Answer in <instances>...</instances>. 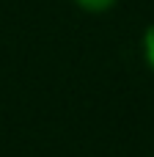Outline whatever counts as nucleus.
<instances>
[{"label": "nucleus", "mask_w": 154, "mask_h": 157, "mask_svg": "<svg viewBox=\"0 0 154 157\" xmlns=\"http://www.w3.org/2000/svg\"><path fill=\"white\" fill-rule=\"evenodd\" d=\"M74 3V8L77 11H83V14H91V17H99V14H107V11H113L121 0H72Z\"/></svg>", "instance_id": "obj_1"}, {"label": "nucleus", "mask_w": 154, "mask_h": 157, "mask_svg": "<svg viewBox=\"0 0 154 157\" xmlns=\"http://www.w3.org/2000/svg\"><path fill=\"white\" fill-rule=\"evenodd\" d=\"M141 58H143L146 69L154 75V22L146 25L143 33H141Z\"/></svg>", "instance_id": "obj_2"}]
</instances>
